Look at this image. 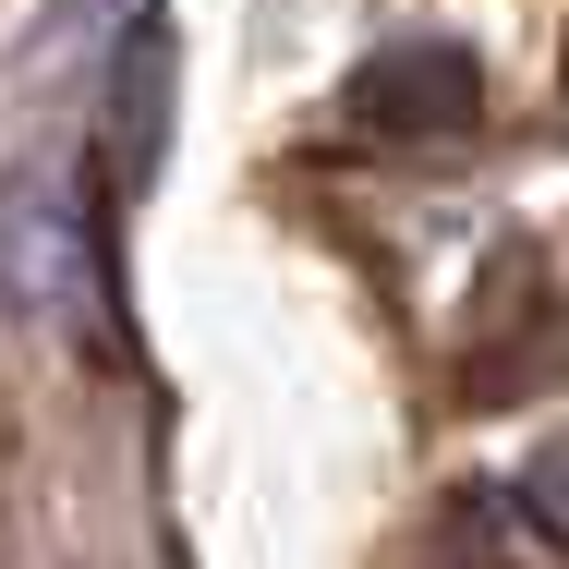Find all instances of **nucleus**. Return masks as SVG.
Masks as SVG:
<instances>
[{"instance_id":"f257e3e1","label":"nucleus","mask_w":569,"mask_h":569,"mask_svg":"<svg viewBox=\"0 0 569 569\" xmlns=\"http://www.w3.org/2000/svg\"><path fill=\"white\" fill-rule=\"evenodd\" d=\"M0 279L24 291V316H49V328H86V303H98V279H86V219H73V194L37 170V182H12V207H0Z\"/></svg>"},{"instance_id":"f03ea898","label":"nucleus","mask_w":569,"mask_h":569,"mask_svg":"<svg viewBox=\"0 0 569 569\" xmlns=\"http://www.w3.org/2000/svg\"><path fill=\"white\" fill-rule=\"evenodd\" d=\"M485 98V73H472V49L449 37H412V49H376L363 73H351V133H460Z\"/></svg>"},{"instance_id":"7ed1b4c3","label":"nucleus","mask_w":569,"mask_h":569,"mask_svg":"<svg viewBox=\"0 0 569 569\" xmlns=\"http://www.w3.org/2000/svg\"><path fill=\"white\" fill-rule=\"evenodd\" d=\"M521 521H533V533L569 558V437H546V449L521 460Z\"/></svg>"}]
</instances>
